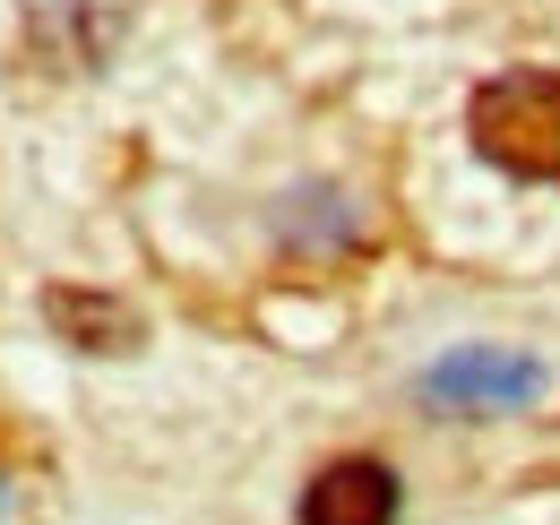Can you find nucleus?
I'll return each mask as SVG.
<instances>
[{
    "mask_svg": "<svg viewBox=\"0 0 560 525\" xmlns=\"http://www.w3.org/2000/svg\"><path fill=\"white\" fill-rule=\"evenodd\" d=\"M388 517H397V474L380 457H337L302 491V525H388Z\"/></svg>",
    "mask_w": 560,
    "mask_h": 525,
    "instance_id": "7ed1b4c3",
    "label": "nucleus"
},
{
    "mask_svg": "<svg viewBox=\"0 0 560 525\" xmlns=\"http://www.w3.org/2000/svg\"><path fill=\"white\" fill-rule=\"evenodd\" d=\"M535 380H544V371H535L526 353H509V345H457L448 362H431V371H422V396H431V405L491 413V405H526Z\"/></svg>",
    "mask_w": 560,
    "mask_h": 525,
    "instance_id": "f03ea898",
    "label": "nucleus"
},
{
    "mask_svg": "<svg viewBox=\"0 0 560 525\" xmlns=\"http://www.w3.org/2000/svg\"><path fill=\"white\" fill-rule=\"evenodd\" d=\"M475 155L517 182H560V69H509L483 78L466 104Z\"/></svg>",
    "mask_w": 560,
    "mask_h": 525,
    "instance_id": "f257e3e1",
    "label": "nucleus"
},
{
    "mask_svg": "<svg viewBox=\"0 0 560 525\" xmlns=\"http://www.w3.org/2000/svg\"><path fill=\"white\" fill-rule=\"evenodd\" d=\"M44 311H52L61 345H78V353H121V345L139 336V311H130V302H104V293H78V284H52Z\"/></svg>",
    "mask_w": 560,
    "mask_h": 525,
    "instance_id": "20e7f679",
    "label": "nucleus"
}]
</instances>
